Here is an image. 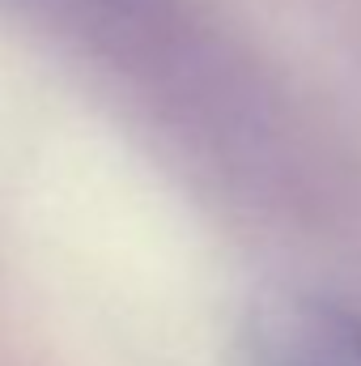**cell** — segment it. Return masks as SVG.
Segmentation results:
<instances>
[{"instance_id": "6da1fadb", "label": "cell", "mask_w": 361, "mask_h": 366, "mask_svg": "<svg viewBox=\"0 0 361 366\" xmlns=\"http://www.w3.org/2000/svg\"><path fill=\"white\" fill-rule=\"evenodd\" d=\"M247 366H361V311L327 298H272L255 311Z\"/></svg>"}]
</instances>
